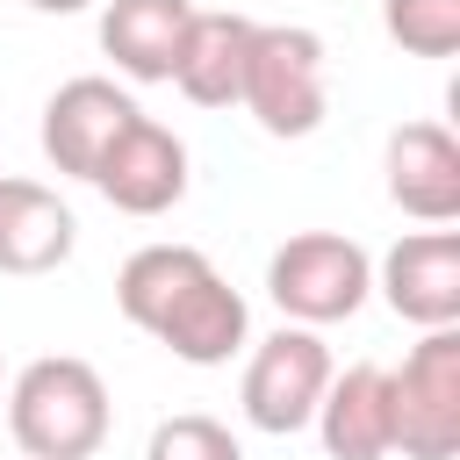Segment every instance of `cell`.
<instances>
[{
  "label": "cell",
  "instance_id": "cell-15",
  "mask_svg": "<svg viewBox=\"0 0 460 460\" xmlns=\"http://www.w3.org/2000/svg\"><path fill=\"white\" fill-rule=\"evenodd\" d=\"M381 22L410 58H453L460 50V0H381Z\"/></svg>",
  "mask_w": 460,
  "mask_h": 460
},
{
  "label": "cell",
  "instance_id": "cell-1",
  "mask_svg": "<svg viewBox=\"0 0 460 460\" xmlns=\"http://www.w3.org/2000/svg\"><path fill=\"white\" fill-rule=\"evenodd\" d=\"M115 309L144 338H158L172 359H187V367H223L244 345V331H252L244 295L194 244H144V252H129L122 273H115Z\"/></svg>",
  "mask_w": 460,
  "mask_h": 460
},
{
  "label": "cell",
  "instance_id": "cell-12",
  "mask_svg": "<svg viewBox=\"0 0 460 460\" xmlns=\"http://www.w3.org/2000/svg\"><path fill=\"white\" fill-rule=\"evenodd\" d=\"M187 22H194V0H108L101 7V50L115 58L122 79L158 86L180 65Z\"/></svg>",
  "mask_w": 460,
  "mask_h": 460
},
{
  "label": "cell",
  "instance_id": "cell-14",
  "mask_svg": "<svg viewBox=\"0 0 460 460\" xmlns=\"http://www.w3.org/2000/svg\"><path fill=\"white\" fill-rule=\"evenodd\" d=\"M244 50H252V22L244 14H201L194 7L180 65H172V86L194 108H230L237 86H244Z\"/></svg>",
  "mask_w": 460,
  "mask_h": 460
},
{
  "label": "cell",
  "instance_id": "cell-3",
  "mask_svg": "<svg viewBox=\"0 0 460 460\" xmlns=\"http://www.w3.org/2000/svg\"><path fill=\"white\" fill-rule=\"evenodd\" d=\"M388 438L402 460L460 453V323L424 331L402 367H388Z\"/></svg>",
  "mask_w": 460,
  "mask_h": 460
},
{
  "label": "cell",
  "instance_id": "cell-2",
  "mask_svg": "<svg viewBox=\"0 0 460 460\" xmlns=\"http://www.w3.org/2000/svg\"><path fill=\"white\" fill-rule=\"evenodd\" d=\"M7 431L29 460H93L108 438V381L72 352L29 359L7 388Z\"/></svg>",
  "mask_w": 460,
  "mask_h": 460
},
{
  "label": "cell",
  "instance_id": "cell-7",
  "mask_svg": "<svg viewBox=\"0 0 460 460\" xmlns=\"http://www.w3.org/2000/svg\"><path fill=\"white\" fill-rule=\"evenodd\" d=\"M137 115H144V108H137L115 79H101V72L65 79V86L43 101V158H50L58 172H72V180H93V165L108 158V144H115Z\"/></svg>",
  "mask_w": 460,
  "mask_h": 460
},
{
  "label": "cell",
  "instance_id": "cell-10",
  "mask_svg": "<svg viewBox=\"0 0 460 460\" xmlns=\"http://www.w3.org/2000/svg\"><path fill=\"white\" fill-rule=\"evenodd\" d=\"M381 172H388V201L402 216H417L431 230H446L460 216V144L446 122H402L388 137Z\"/></svg>",
  "mask_w": 460,
  "mask_h": 460
},
{
  "label": "cell",
  "instance_id": "cell-13",
  "mask_svg": "<svg viewBox=\"0 0 460 460\" xmlns=\"http://www.w3.org/2000/svg\"><path fill=\"white\" fill-rule=\"evenodd\" d=\"M309 424L323 431L331 460H388L395 453V438H388V367L359 359V367L331 374V388H323Z\"/></svg>",
  "mask_w": 460,
  "mask_h": 460
},
{
  "label": "cell",
  "instance_id": "cell-5",
  "mask_svg": "<svg viewBox=\"0 0 460 460\" xmlns=\"http://www.w3.org/2000/svg\"><path fill=\"white\" fill-rule=\"evenodd\" d=\"M266 295L280 302V316H295L302 331L316 323H345L367 295H374V259L338 237V230H302L266 259Z\"/></svg>",
  "mask_w": 460,
  "mask_h": 460
},
{
  "label": "cell",
  "instance_id": "cell-8",
  "mask_svg": "<svg viewBox=\"0 0 460 460\" xmlns=\"http://www.w3.org/2000/svg\"><path fill=\"white\" fill-rule=\"evenodd\" d=\"M93 187H101L108 208H122V216H165V208L187 194V144H180L165 122L137 115V122L108 144V158L93 165Z\"/></svg>",
  "mask_w": 460,
  "mask_h": 460
},
{
  "label": "cell",
  "instance_id": "cell-9",
  "mask_svg": "<svg viewBox=\"0 0 460 460\" xmlns=\"http://www.w3.org/2000/svg\"><path fill=\"white\" fill-rule=\"evenodd\" d=\"M374 288L388 295V309L417 331H446L460 323V230H410L402 244H388Z\"/></svg>",
  "mask_w": 460,
  "mask_h": 460
},
{
  "label": "cell",
  "instance_id": "cell-17",
  "mask_svg": "<svg viewBox=\"0 0 460 460\" xmlns=\"http://www.w3.org/2000/svg\"><path fill=\"white\" fill-rule=\"evenodd\" d=\"M29 7H43V14H79V7H93V0H29Z\"/></svg>",
  "mask_w": 460,
  "mask_h": 460
},
{
  "label": "cell",
  "instance_id": "cell-4",
  "mask_svg": "<svg viewBox=\"0 0 460 460\" xmlns=\"http://www.w3.org/2000/svg\"><path fill=\"white\" fill-rule=\"evenodd\" d=\"M237 101L259 115L266 137H309L323 122V36L295 22H252Z\"/></svg>",
  "mask_w": 460,
  "mask_h": 460
},
{
  "label": "cell",
  "instance_id": "cell-11",
  "mask_svg": "<svg viewBox=\"0 0 460 460\" xmlns=\"http://www.w3.org/2000/svg\"><path fill=\"white\" fill-rule=\"evenodd\" d=\"M79 244L72 208L22 172H0V273H50Z\"/></svg>",
  "mask_w": 460,
  "mask_h": 460
},
{
  "label": "cell",
  "instance_id": "cell-6",
  "mask_svg": "<svg viewBox=\"0 0 460 460\" xmlns=\"http://www.w3.org/2000/svg\"><path fill=\"white\" fill-rule=\"evenodd\" d=\"M331 352H323V338L316 331H302V323H280L252 359H244V417L259 424V431H273V438H288V431H302L309 417H316V402H323V388H331Z\"/></svg>",
  "mask_w": 460,
  "mask_h": 460
},
{
  "label": "cell",
  "instance_id": "cell-16",
  "mask_svg": "<svg viewBox=\"0 0 460 460\" xmlns=\"http://www.w3.org/2000/svg\"><path fill=\"white\" fill-rule=\"evenodd\" d=\"M144 460H244V446L230 438V424H216L201 410H180V417H165L151 431Z\"/></svg>",
  "mask_w": 460,
  "mask_h": 460
}]
</instances>
